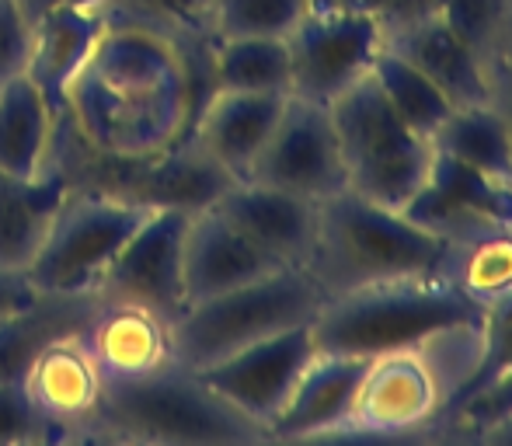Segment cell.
I'll use <instances>...</instances> for the list:
<instances>
[{"label": "cell", "instance_id": "obj_1", "mask_svg": "<svg viewBox=\"0 0 512 446\" xmlns=\"http://www.w3.org/2000/svg\"><path fill=\"white\" fill-rule=\"evenodd\" d=\"M216 39L168 35L147 25H108L63 112L98 150L119 157L161 154L189 140L216 91Z\"/></svg>", "mask_w": 512, "mask_h": 446}, {"label": "cell", "instance_id": "obj_2", "mask_svg": "<svg viewBox=\"0 0 512 446\" xmlns=\"http://www.w3.org/2000/svg\"><path fill=\"white\" fill-rule=\"evenodd\" d=\"M450 241L418 227L401 210L342 189L317 210V237L304 269L324 290L342 297L352 290L405 279H443Z\"/></svg>", "mask_w": 512, "mask_h": 446}, {"label": "cell", "instance_id": "obj_3", "mask_svg": "<svg viewBox=\"0 0 512 446\" xmlns=\"http://www.w3.org/2000/svg\"><path fill=\"white\" fill-rule=\"evenodd\" d=\"M81 440H129L161 446L272 443L262 422L248 419L189 366L168 363L147 377L105 380L95 419Z\"/></svg>", "mask_w": 512, "mask_h": 446}, {"label": "cell", "instance_id": "obj_4", "mask_svg": "<svg viewBox=\"0 0 512 446\" xmlns=\"http://www.w3.org/2000/svg\"><path fill=\"white\" fill-rule=\"evenodd\" d=\"M481 325H453L408 349L373 356L345 436H429L478 370Z\"/></svg>", "mask_w": 512, "mask_h": 446}, {"label": "cell", "instance_id": "obj_5", "mask_svg": "<svg viewBox=\"0 0 512 446\" xmlns=\"http://www.w3.org/2000/svg\"><path fill=\"white\" fill-rule=\"evenodd\" d=\"M474 321H485V307L446 279H405L328 297L310 321V332L317 352L380 356Z\"/></svg>", "mask_w": 512, "mask_h": 446}, {"label": "cell", "instance_id": "obj_6", "mask_svg": "<svg viewBox=\"0 0 512 446\" xmlns=\"http://www.w3.org/2000/svg\"><path fill=\"white\" fill-rule=\"evenodd\" d=\"M324 300L307 269H276L234 290L192 300L171 325V356L199 373L244 345L310 325Z\"/></svg>", "mask_w": 512, "mask_h": 446}, {"label": "cell", "instance_id": "obj_7", "mask_svg": "<svg viewBox=\"0 0 512 446\" xmlns=\"http://www.w3.org/2000/svg\"><path fill=\"white\" fill-rule=\"evenodd\" d=\"M328 109L342 147L349 189L387 210H405L429 171L432 140L418 136L387 105L373 74L359 77Z\"/></svg>", "mask_w": 512, "mask_h": 446}, {"label": "cell", "instance_id": "obj_8", "mask_svg": "<svg viewBox=\"0 0 512 446\" xmlns=\"http://www.w3.org/2000/svg\"><path fill=\"white\" fill-rule=\"evenodd\" d=\"M154 210L102 192H67L46 237L25 265L46 297H95L122 244Z\"/></svg>", "mask_w": 512, "mask_h": 446}, {"label": "cell", "instance_id": "obj_9", "mask_svg": "<svg viewBox=\"0 0 512 446\" xmlns=\"http://www.w3.org/2000/svg\"><path fill=\"white\" fill-rule=\"evenodd\" d=\"M290 95L331 105L373 70L384 49V28L359 11L310 4L290 35Z\"/></svg>", "mask_w": 512, "mask_h": 446}, {"label": "cell", "instance_id": "obj_10", "mask_svg": "<svg viewBox=\"0 0 512 446\" xmlns=\"http://www.w3.org/2000/svg\"><path fill=\"white\" fill-rule=\"evenodd\" d=\"M192 213L154 210L122 244L95 297L140 304L175 325L189 307L185 293V230Z\"/></svg>", "mask_w": 512, "mask_h": 446}, {"label": "cell", "instance_id": "obj_11", "mask_svg": "<svg viewBox=\"0 0 512 446\" xmlns=\"http://www.w3.org/2000/svg\"><path fill=\"white\" fill-rule=\"evenodd\" d=\"M248 182L297 192L314 203H324V199L349 189L342 147H338L328 105L307 102L297 95L286 98V109L279 115L262 157L255 161Z\"/></svg>", "mask_w": 512, "mask_h": 446}, {"label": "cell", "instance_id": "obj_12", "mask_svg": "<svg viewBox=\"0 0 512 446\" xmlns=\"http://www.w3.org/2000/svg\"><path fill=\"white\" fill-rule=\"evenodd\" d=\"M21 394L39 415L46 440H81L95 419L105 391V377L88 349L84 332L49 338L18 380Z\"/></svg>", "mask_w": 512, "mask_h": 446}, {"label": "cell", "instance_id": "obj_13", "mask_svg": "<svg viewBox=\"0 0 512 446\" xmlns=\"http://www.w3.org/2000/svg\"><path fill=\"white\" fill-rule=\"evenodd\" d=\"M401 213L446 241H460L512 220V178L488 175L432 147L429 171Z\"/></svg>", "mask_w": 512, "mask_h": 446}, {"label": "cell", "instance_id": "obj_14", "mask_svg": "<svg viewBox=\"0 0 512 446\" xmlns=\"http://www.w3.org/2000/svg\"><path fill=\"white\" fill-rule=\"evenodd\" d=\"M314 352V332H310V325H300L244 345V349L230 352L227 359L199 373L216 394H223L248 419L269 429L279 408L290 398L293 384L304 373V366L314 359Z\"/></svg>", "mask_w": 512, "mask_h": 446}, {"label": "cell", "instance_id": "obj_15", "mask_svg": "<svg viewBox=\"0 0 512 446\" xmlns=\"http://www.w3.org/2000/svg\"><path fill=\"white\" fill-rule=\"evenodd\" d=\"M373 356L356 352H314L293 384L286 405L269 426V440H331L345 436L359 387Z\"/></svg>", "mask_w": 512, "mask_h": 446}, {"label": "cell", "instance_id": "obj_16", "mask_svg": "<svg viewBox=\"0 0 512 446\" xmlns=\"http://www.w3.org/2000/svg\"><path fill=\"white\" fill-rule=\"evenodd\" d=\"M213 210L234 223L244 237H251L262 251H269L279 265L304 269L314 251L321 203L297 196V192L272 189L262 182H234Z\"/></svg>", "mask_w": 512, "mask_h": 446}, {"label": "cell", "instance_id": "obj_17", "mask_svg": "<svg viewBox=\"0 0 512 446\" xmlns=\"http://www.w3.org/2000/svg\"><path fill=\"white\" fill-rule=\"evenodd\" d=\"M286 98L290 95L279 91H213L192 126V140L227 168L234 182H248L286 109Z\"/></svg>", "mask_w": 512, "mask_h": 446}, {"label": "cell", "instance_id": "obj_18", "mask_svg": "<svg viewBox=\"0 0 512 446\" xmlns=\"http://www.w3.org/2000/svg\"><path fill=\"white\" fill-rule=\"evenodd\" d=\"M276 269H290V265H279L269 251L258 248L251 237H244L216 210L189 217V230H185V293H189V304L234 290V286L251 283L258 276H269Z\"/></svg>", "mask_w": 512, "mask_h": 446}, {"label": "cell", "instance_id": "obj_19", "mask_svg": "<svg viewBox=\"0 0 512 446\" xmlns=\"http://www.w3.org/2000/svg\"><path fill=\"white\" fill-rule=\"evenodd\" d=\"M105 28V14L91 0H67L32 18V53L25 77L56 112L63 109L70 81L81 74Z\"/></svg>", "mask_w": 512, "mask_h": 446}, {"label": "cell", "instance_id": "obj_20", "mask_svg": "<svg viewBox=\"0 0 512 446\" xmlns=\"http://www.w3.org/2000/svg\"><path fill=\"white\" fill-rule=\"evenodd\" d=\"M88 349L105 380H133L175 363L171 325L154 311L122 300H102L84 328Z\"/></svg>", "mask_w": 512, "mask_h": 446}, {"label": "cell", "instance_id": "obj_21", "mask_svg": "<svg viewBox=\"0 0 512 446\" xmlns=\"http://www.w3.org/2000/svg\"><path fill=\"white\" fill-rule=\"evenodd\" d=\"M384 46L401 53L408 63H415L439 91L457 105L492 102V77L481 67L478 56L467 49V42L443 21V14H432L401 32L387 35Z\"/></svg>", "mask_w": 512, "mask_h": 446}, {"label": "cell", "instance_id": "obj_22", "mask_svg": "<svg viewBox=\"0 0 512 446\" xmlns=\"http://www.w3.org/2000/svg\"><path fill=\"white\" fill-rule=\"evenodd\" d=\"M67 192V182L53 171L32 178L0 171V265L25 269L32 262Z\"/></svg>", "mask_w": 512, "mask_h": 446}, {"label": "cell", "instance_id": "obj_23", "mask_svg": "<svg viewBox=\"0 0 512 446\" xmlns=\"http://www.w3.org/2000/svg\"><path fill=\"white\" fill-rule=\"evenodd\" d=\"M56 109L25 74L0 84V171L32 178L46 164Z\"/></svg>", "mask_w": 512, "mask_h": 446}, {"label": "cell", "instance_id": "obj_24", "mask_svg": "<svg viewBox=\"0 0 512 446\" xmlns=\"http://www.w3.org/2000/svg\"><path fill=\"white\" fill-rule=\"evenodd\" d=\"M443 279L478 307H492L512 293V220L450 241Z\"/></svg>", "mask_w": 512, "mask_h": 446}, {"label": "cell", "instance_id": "obj_25", "mask_svg": "<svg viewBox=\"0 0 512 446\" xmlns=\"http://www.w3.org/2000/svg\"><path fill=\"white\" fill-rule=\"evenodd\" d=\"M432 147L488 175L512 178V129L495 102L457 105L432 136Z\"/></svg>", "mask_w": 512, "mask_h": 446}, {"label": "cell", "instance_id": "obj_26", "mask_svg": "<svg viewBox=\"0 0 512 446\" xmlns=\"http://www.w3.org/2000/svg\"><path fill=\"white\" fill-rule=\"evenodd\" d=\"M216 91H279L290 95V42L283 35H230L213 49Z\"/></svg>", "mask_w": 512, "mask_h": 446}, {"label": "cell", "instance_id": "obj_27", "mask_svg": "<svg viewBox=\"0 0 512 446\" xmlns=\"http://www.w3.org/2000/svg\"><path fill=\"white\" fill-rule=\"evenodd\" d=\"M373 77H377L380 91H384L387 105L415 129L418 136L432 140L439 133V126L446 122V115L453 112V102L401 53H394L391 46H384L373 60Z\"/></svg>", "mask_w": 512, "mask_h": 446}, {"label": "cell", "instance_id": "obj_28", "mask_svg": "<svg viewBox=\"0 0 512 446\" xmlns=\"http://www.w3.org/2000/svg\"><path fill=\"white\" fill-rule=\"evenodd\" d=\"M439 14L495 81L512 60V0H443Z\"/></svg>", "mask_w": 512, "mask_h": 446}, {"label": "cell", "instance_id": "obj_29", "mask_svg": "<svg viewBox=\"0 0 512 446\" xmlns=\"http://www.w3.org/2000/svg\"><path fill=\"white\" fill-rule=\"evenodd\" d=\"M105 14V25H147L168 35H209L216 0H91Z\"/></svg>", "mask_w": 512, "mask_h": 446}, {"label": "cell", "instance_id": "obj_30", "mask_svg": "<svg viewBox=\"0 0 512 446\" xmlns=\"http://www.w3.org/2000/svg\"><path fill=\"white\" fill-rule=\"evenodd\" d=\"M310 0H216V39L230 35H290L307 14Z\"/></svg>", "mask_w": 512, "mask_h": 446}, {"label": "cell", "instance_id": "obj_31", "mask_svg": "<svg viewBox=\"0 0 512 446\" xmlns=\"http://www.w3.org/2000/svg\"><path fill=\"white\" fill-rule=\"evenodd\" d=\"M481 332H485L481 363H478V370H474L471 384L457 394V401H453L450 408H457L460 401H467L471 394L485 391V387H492L495 380H502L512 373V293L506 300H499V304L485 307V325H481ZM450 408H446V412H450Z\"/></svg>", "mask_w": 512, "mask_h": 446}, {"label": "cell", "instance_id": "obj_32", "mask_svg": "<svg viewBox=\"0 0 512 446\" xmlns=\"http://www.w3.org/2000/svg\"><path fill=\"white\" fill-rule=\"evenodd\" d=\"M32 53V14L25 0H0V84L28 70Z\"/></svg>", "mask_w": 512, "mask_h": 446}, {"label": "cell", "instance_id": "obj_33", "mask_svg": "<svg viewBox=\"0 0 512 446\" xmlns=\"http://www.w3.org/2000/svg\"><path fill=\"white\" fill-rule=\"evenodd\" d=\"M310 4H324V7H342V11H359L370 14L380 28H384V39L401 28L415 25L422 18L439 14L443 0H310Z\"/></svg>", "mask_w": 512, "mask_h": 446}, {"label": "cell", "instance_id": "obj_34", "mask_svg": "<svg viewBox=\"0 0 512 446\" xmlns=\"http://www.w3.org/2000/svg\"><path fill=\"white\" fill-rule=\"evenodd\" d=\"M46 440L39 415L25 401L18 384H0V443H32Z\"/></svg>", "mask_w": 512, "mask_h": 446}, {"label": "cell", "instance_id": "obj_35", "mask_svg": "<svg viewBox=\"0 0 512 446\" xmlns=\"http://www.w3.org/2000/svg\"><path fill=\"white\" fill-rule=\"evenodd\" d=\"M46 293H39V286L28 279L25 269H7L0 265V325L21 318L25 311H32Z\"/></svg>", "mask_w": 512, "mask_h": 446}, {"label": "cell", "instance_id": "obj_36", "mask_svg": "<svg viewBox=\"0 0 512 446\" xmlns=\"http://www.w3.org/2000/svg\"><path fill=\"white\" fill-rule=\"evenodd\" d=\"M492 102H495V109L502 112V119H506L509 129H512V60L499 70V74H495V81H492Z\"/></svg>", "mask_w": 512, "mask_h": 446}, {"label": "cell", "instance_id": "obj_37", "mask_svg": "<svg viewBox=\"0 0 512 446\" xmlns=\"http://www.w3.org/2000/svg\"><path fill=\"white\" fill-rule=\"evenodd\" d=\"M467 440H478V443H509L512 446V408L506 415H499L495 422H488V426L474 429Z\"/></svg>", "mask_w": 512, "mask_h": 446}, {"label": "cell", "instance_id": "obj_38", "mask_svg": "<svg viewBox=\"0 0 512 446\" xmlns=\"http://www.w3.org/2000/svg\"><path fill=\"white\" fill-rule=\"evenodd\" d=\"M56 4H67V0H25V7H28V14H42V11H49V7H56Z\"/></svg>", "mask_w": 512, "mask_h": 446}]
</instances>
